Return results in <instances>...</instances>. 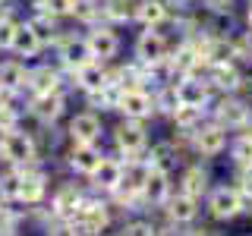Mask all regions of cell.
I'll list each match as a JSON object with an SVG mask.
<instances>
[{
  "label": "cell",
  "mask_w": 252,
  "mask_h": 236,
  "mask_svg": "<svg viewBox=\"0 0 252 236\" xmlns=\"http://www.w3.org/2000/svg\"><path fill=\"white\" fill-rule=\"evenodd\" d=\"M208 117L218 120L220 126H227L230 132H246L252 126V98H243V94H215Z\"/></svg>",
  "instance_id": "6da1fadb"
},
{
  "label": "cell",
  "mask_w": 252,
  "mask_h": 236,
  "mask_svg": "<svg viewBox=\"0 0 252 236\" xmlns=\"http://www.w3.org/2000/svg\"><path fill=\"white\" fill-rule=\"evenodd\" d=\"M205 211H208L211 220H218V224H230V220L243 217V211H246V199H243V192L236 189L233 183H220V186H211L208 195H205Z\"/></svg>",
  "instance_id": "7a4b0ae2"
},
{
  "label": "cell",
  "mask_w": 252,
  "mask_h": 236,
  "mask_svg": "<svg viewBox=\"0 0 252 236\" xmlns=\"http://www.w3.org/2000/svg\"><path fill=\"white\" fill-rule=\"evenodd\" d=\"M230 136H233V132L227 129V126H220L218 120H211V117H208V120H205L192 136H189V148H192L202 161H215V157H220V154L227 151Z\"/></svg>",
  "instance_id": "3957f363"
},
{
  "label": "cell",
  "mask_w": 252,
  "mask_h": 236,
  "mask_svg": "<svg viewBox=\"0 0 252 236\" xmlns=\"http://www.w3.org/2000/svg\"><path fill=\"white\" fill-rule=\"evenodd\" d=\"M0 154L13 167H29L38 161V142L32 139V132L13 126V129H3V136H0Z\"/></svg>",
  "instance_id": "277c9868"
},
{
  "label": "cell",
  "mask_w": 252,
  "mask_h": 236,
  "mask_svg": "<svg viewBox=\"0 0 252 236\" xmlns=\"http://www.w3.org/2000/svg\"><path fill=\"white\" fill-rule=\"evenodd\" d=\"M114 142L123 157H142L148 151L145 120H126L123 117V123H117V129H114Z\"/></svg>",
  "instance_id": "5b68a950"
},
{
  "label": "cell",
  "mask_w": 252,
  "mask_h": 236,
  "mask_svg": "<svg viewBox=\"0 0 252 236\" xmlns=\"http://www.w3.org/2000/svg\"><path fill=\"white\" fill-rule=\"evenodd\" d=\"M117 110H120L126 120H148V117L158 114L155 94H148V88H142V85L123 88L120 91V101H117Z\"/></svg>",
  "instance_id": "8992f818"
},
{
  "label": "cell",
  "mask_w": 252,
  "mask_h": 236,
  "mask_svg": "<svg viewBox=\"0 0 252 236\" xmlns=\"http://www.w3.org/2000/svg\"><path fill=\"white\" fill-rule=\"evenodd\" d=\"M167 57H170V41L158 29H145L136 38V60L142 66H155V63H164Z\"/></svg>",
  "instance_id": "52a82bcc"
},
{
  "label": "cell",
  "mask_w": 252,
  "mask_h": 236,
  "mask_svg": "<svg viewBox=\"0 0 252 236\" xmlns=\"http://www.w3.org/2000/svg\"><path fill=\"white\" fill-rule=\"evenodd\" d=\"M69 142H92V145H98L101 136H104V120H101L94 110H79V114L69 117Z\"/></svg>",
  "instance_id": "ba28073f"
},
{
  "label": "cell",
  "mask_w": 252,
  "mask_h": 236,
  "mask_svg": "<svg viewBox=\"0 0 252 236\" xmlns=\"http://www.w3.org/2000/svg\"><path fill=\"white\" fill-rule=\"evenodd\" d=\"M202 199H192V195H186V192H173L170 199H167V205H164V214H167V220L173 227H189V224H195L199 220V214H202Z\"/></svg>",
  "instance_id": "9c48e42d"
},
{
  "label": "cell",
  "mask_w": 252,
  "mask_h": 236,
  "mask_svg": "<svg viewBox=\"0 0 252 236\" xmlns=\"http://www.w3.org/2000/svg\"><path fill=\"white\" fill-rule=\"evenodd\" d=\"M85 41H89L92 47V57L94 60H101V63H110L120 54V35L114 31V26H92L89 29V35H85Z\"/></svg>",
  "instance_id": "30bf717a"
},
{
  "label": "cell",
  "mask_w": 252,
  "mask_h": 236,
  "mask_svg": "<svg viewBox=\"0 0 252 236\" xmlns=\"http://www.w3.org/2000/svg\"><path fill=\"white\" fill-rule=\"evenodd\" d=\"M63 110H66V98H63V91H51V94H32V107L29 114L35 117L41 126H54L63 117Z\"/></svg>",
  "instance_id": "8fae6325"
},
{
  "label": "cell",
  "mask_w": 252,
  "mask_h": 236,
  "mask_svg": "<svg viewBox=\"0 0 252 236\" xmlns=\"http://www.w3.org/2000/svg\"><path fill=\"white\" fill-rule=\"evenodd\" d=\"M101 157H104V151H101L98 145H92V142H73L66 151V164L73 173H82V177H92L94 167L101 164Z\"/></svg>",
  "instance_id": "7c38bea8"
},
{
  "label": "cell",
  "mask_w": 252,
  "mask_h": 236,
  "mask_svg": "<svg viewBox=\"0 0 252 236\" xmlns=\"http://www.w3.org/2000/svg\"><path fill=\"white\" fill-rule=\"evenodd\" d=\"M82 199H85V192L76 183H60L57 192L51 195V214L66 224V220L76 214V208L82 205Z\"/></svg>",
  "instance_id": "4fadbf2b"
},
{
  "label": "cell",
  "mask_w": 252,
  "mask_h": 236,
  "mask_svg": "<svg viewBox=\"0 0 252 236\" xmlns=\"http://www.w3.org/2000/svg\"><path fill=\"white\" fill-rule=\"evenodd\" d=\"M170 195H173L170 173L152 167V173H148V179H145V186H142V202H145L148 208H164Z\"/></svg>",
  "instance_id": "5bb4252c"
},
{
  "label": "cell",
  "mask_w": 252,
  "mask_h": 236,
  "mask_svg": "<svg viewBox=\"0 0 252 236\" xmlns=\"http://www.w3.org/2000/svg\"><path fill=\"white\" fill-rule=\"evenodd\" d=\"M120 183H123V161H120V157H101V164H98V167H94V173H92L94 192L114 195L117 189H120Z\"/></svg>",
  "instance_id": "9a60e30c"
},
{
  "label": "cell",
  "mask_w": 252,
  "mask_h": 236,
  "mask_svg": "<svg viewBox=\"0 0 252 236\" xmlns=\"http://www.w3.org/2000/svg\"><path fill=\"white\" fill-rule=\"evenodd\" d=\"M177 189H180V192H186V195H192V199H205L208 189H211L208 167H202V164H186V167L180 170Z\"/></svg>",
  "instance_id": "2e32d148"
},
{
  "label": "cell",
  "mask_w": 252,
  "mask_h": 236,
  "mask_svg": "<svg viewBox=\"0 0 252 236\" xmlns=\"http://www.w3.org/2000/svg\"><path fill=\"white\" fill-rule=\"evenodd\" d=\"M57 54H60V63L66 69H79V66H85V63H92V47L85 38H76V35H66V38H60L57 41Z\"/></svg>",
  "instance_id": "e0dca14e"
},
{
  "label": "cell",
  "mask_w": 252,
  "mask_h": 236,
  "mask_svg": "<svg viewBox=\"0 0 252 236\" xmlns=\"http://www.w3.org/2000/svg\"><path fill=\"white\" fill-rule=\"evenodd\" d=\"M47 195V173L38 170L35 164L22 167V189H19V202L26 205H41Z\"/></svg>",
  "instance_id": "ac0fdd59"
},
{
  "label": "cell",
  "mask_w": 252,
  "mask_h": 236,
  "mask_svg": "<svg viewBox=\"0 0 252 236\" xmlns=\"http://www.w3.org/2000/svg\"><path fill=\"white\" fill-rule=\"evenodd\" d=\"M73 76H76V85H79V88H82L85 94L101 91V88H104V85L110 82V79H114V73H107L101 60H92V63H85V66L73 69Z\"/></svg>",
  "instance_id": "d6986e66"
},
{
  "label": "cell",
  "mask_w": 252,
  "mask_h": 236,
  "mask_svg": "<svg viewBox=\"0 0 252 236\" xmlns=\"http://www.w3.org/2000/svg\"><path fill=\"white\" fill-rule=\"evenodd\" d=\"M10 51H13L19 60H32V57H38V54L44 51V41L38 38V31L32 29V22H19V29H16V38H13Z\"/></svg>",
  "instance_id": "ffe728a7"
},
{
  "label": "cell",
  "mask_w": 252,
  "mask_h": 236,
  "mask_svg": "<svg viewBox=\"0 0 252 236\" xmlns=\"http://www.w3.org/2000/svg\"><path fill=\"white\" fill-rule=\"evenodd\" d=\"M60 85H63V76L54 66H35V69H29V73H26V88L32 94L60 91Z\"/></svg>",
  "instance_id": "44dd1931"
},
{
  "label": "cell",
  "mask_w": 252,
  "mask_h": 236,
  "mask_svg": "<svg viewBox=\"0 0 252 236\" xmlns=\"http://www.w3.org/2000/svg\"><path fill=\"white\" fill-rule=\"evenodd\" d=\"M167 16H170L167 0H136V16H132V19L142 22L145 29L164 26V22H167Z\"/></svg>",
  "instance_id": "7402d4cb"
},
{
  "label": "cell",
  "mask_w": 252,
  "mask_h": 236,
  "mask_svg": "<svg viewBox=\"0 0 252 236\" xmlns=\"http://www.w3.org/2000/svg\"><path fill=\"white\" fill-rule=\"evenodd\" d=\"M26 60L13 57V60H0V91L13 94L19 88H26Z\"/></svg>",
  "instance_id": "603a6c76"
},
{
  "label": "cell",
  "mask_w": 252,
  "mask_h": 236,
  "mask_svg": "<svg viewBox=\"0 0 252 236\" xmlns=\"http://www.w3.org/2000/svg\"><path fill=\"white\" fill-rule=\"evenodd\" d=\"M148 164H152L155 170L173 173V167L180 164V145L177 142H155L152 151H148Z\"/></svg>",
  "instance_id": "cb8c5ba5"
},
{
  "label": "cell",
  "mask_w": 252,
  "mask_h": 236,
  "mask_svg": "<svg viewBox=\"0 0 252 236\" xmlns=\"http://www.w3.org/2000/svg\"><path fill=\"white\" fill-rule=\"evenodd\" d=\"M227 154H230L233 170L252 167V136H249V132H233L230 145H227Z\"/></svg>",
  "instance_id": "d4e9b609"
},
{
  "label": "cell",
  "mask_w": 252,
  "mask_h": 236,
  "mask_svg": "<svg viewBox=\"0 0 252 236\" xmlns=\"http://www.w3.org/2000/svg\"><path fill=\"white\" fill-rule=\"evenodd\" d=\"M19 189H22V167H6L0 170V202H19Z\"/></svg>",
  "instance_id": "484cf974"
},
{
  "label": "cell",
  "mask_w": 252,
  "mask_h": 236,
  "mask_svg": "<svg viewBox=\"0 0 252 236\" xmlns=\"http://www.w3.org/2000/svg\"><path fill=\"white\" fill-rule=\"evenodd\" d=\"M132 16H136V0H104L107 22H129Z\"/></svg>",
  "instance_id": "4316f807"
},
{
  "label": "cell",
  "mask_w": 252,
  "mask_h": 236,
  "mask_svg": "<svg viewBox=\"0 0 252 236\" xmlns=\"http://www.w3.org/2000/svg\"><path fill=\"white\" fill-rule=\"evenodd\" d=\"M32 29L38 31V38L44 41V47L47 44H57V19L54 16H47V13H38V16H32Z\"/></svg>",
  "instance_id": "83f0119b"
},
{
  "label": "cell",
  "mask_w": 252,
  "mask_h": 236,
  "mask_svg": "<svg viewBox=\"0 0 252 236\" xmlns=\"http://www.w3.org/2000/svg\"><path fill=\"white\" fill-rule=\"evenodd\" d=\"M79 0H38V13H47L54 19H63V16H76Z\"/></svg>",
  "instance_id": "f1b7e54d"
},
{
  "label": "cell",
  "mask_w": 252,
  "mask_h": 236,
  "mask_svg": "<svg viewBox=\"0 0 252 236\" xmlns=\"http://www.w3.org/2000/svg\"><path fill=\"white\" fill-rule=\"evenodd\" d=\"M16 29H19V22H16L10 13L0 16V51H10V44L16 38Z\"/></svg>",
  "instance_id": "f546056e"
},
{
  "label": "cell",
  "mask_w": 252,
  "mask_h": 236,
  "mask_svg": "<svg viewBox=\"0 0 252 236\" xmlns=\"http://www.w3.org/2000/svg\"><path fill=\"white\" fill-rule=\"evenodd\" d=\"M117 236H158V227L152 220H129L123 227V233H117Z\"/></svg>",
  "instance_id": "4dcf8cb0"
},
{
  "label": "cell",
  "mask_w": 252,
  "mask_h": 236,
  "mask_svg": "<svg viewBox=\"0 0 252 236\" xmlns=\"http://www.w3.org/2000/svg\"><path fill=\"white\" fill-rule=\"evenodd\" d=\"M233 186L243 192V199H246V202H252V167L233 170Z\"/></svg>",
  "instance_id": "1f68e13d"
},
{
  "label": "cell",
  "mask_w": 252,
  "mask_h": 236,
  "mask_svg": "<svg viewBox=\"0 0 252 236\" xmlns=\"http://www.w3.org/2000/svg\"><path fill=\"white\" fill-rule=\"evenodd\" d=\"M202 6L208 13H218V16H227V13H233V6H236V0H202Z\"/></svg>",
  "instance_id": "d6a6232c"
},
{
  "label": "cell",
  "mask_w": 252,
  "mask_h": 236,
  "mask_svg": "<svg viewBox=\"0 0 252 236\" xmlns=\"http://www.w3.org/2000/svg\"><path fill=\"white\" fill-rule=\"evenodd\" d=\"M16 230V217H13V211L6 208V202H3V208H0V236H10Z\"/></svg>",
  "instance_id": "836d02e7"
},
{
  "label": "cell",
  "mask_w": 252,
  "mask_h": 236,
  "mask_svg": "<svg viewBox=\"0 0 252 236\" xmlns=\"http://www.w3.org/2000/svg\"><path fill=\"white\" fill-rule=\"evenodd\" d=\"M243 29L252 31V0H246V10H243Z\"/></svg>",
  "instance_id": "e575fe53"
},
{
  "label": "cell",
  "mask_w": 252,
  "mask_h": 236,
  "mask_svg": "<svg viewBox=\"0 0 252 236\" xmlns=\"http://www.w3.org/2000/svg\"><path fill=\"white\" fill-rule=\"evenodd\" d=\"M192 0H167V6H177V10H186Z\"/></svg>",
  "instance_id": "d590c367"
},
{
  "label": "cell",
  "mask_w": 252,
  "mask_h": 236,
  "mask_svg": "<svg viewBox=\"0 0 252 236\" xmlns=\"http://www.w3.org/2000/svg\"><path fill=\"white\" fill-rule=\"evenodd\" d=\"M246 132H249V136H252V126H249V129H246Z\"/></svg>",
  "instance_id": "8d00e7d4"
},
{
  "label": "cell",
  "mask_w": 252,
  "mask_h": 236,
  "mask_svg": "<svg viewBox=\"0 0 252 236\" xmlns=\"http://www.w3.org/2000/svg\"><path fill=\"white\" fill-rule=\"evenodd\" d=\"M0 3H3V0H0Z\"/></svg>",
  "instance_id": "74e56055"
}]
</instances>
